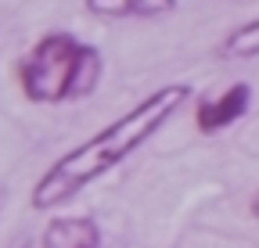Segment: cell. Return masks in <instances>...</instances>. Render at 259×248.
I'll return each instance as SVG.
<instances>
[{
    "label": "cell",
    "mask_w": 259,
    "mask_h": 248,
    "mask_svg": "<svg viewBox=\"0 0 259 248\" xmlns=\"http://www.w3.org/2000/svg\"><path fill=\"white\" fill-rule=\"evenodd\" d=\"M187 101H191L187 83H166V86L151 90L134 108H126L119 119H112L105 130H97L72 151H65L61 159H54L29 194L32 209H58L69 198H76L83 187H90L94 180L112 173L137 147H144Z\"/></svg>",
    "instance_id": "6da1fadb"
},
{
    "label": "cell",
    "mask_w": 259,
    "mask_h": 248,
    "mask_svg": "<svg viewBox=\"0 0 259 248\" xmlns=\"http://www.w3.org/2000/svg\"><path fill=\"white\" fill-rule=\"evenodd\" d=\"M105 61L101 51L76 40L65 29L40 36L22 58H18V86L25 101L32 105H65L94 94V86L101 83Z\"/></svg>",
    "instance_id": "7a4b0ae2"
},
{
    "label": "cell",
    "mask_w": 259,
    "mask_h": 248,
    "mask_svg": "<svg viewBox=\"0 0 259 248\" xmlns=\"http://www.w3.org/2000/svg\"><path fill=\"white\" fill-rule=\"evenodd\" d=\"M252 105V86L248 83H234L227 86L220 97H198V105H194V126H198V133H220L227 126H234V122L248 112Z\"/></svg>",
    "instance_id": "3957f363"
},
{
    "label": "cell",
    "mask_w": 259,
    "mask_h": 248,
    "mask_svg": "<svg viewBox=\"0 0 259 248\" xmlns=\"http://www.w3.org/2000/svg\"><path fill=\"white\" fill-rule=\"evenodd\" d=\"M101 227L94 216H54L44 227L40 248H101Z\"/></svg>",
    "instance_id": "277c9868"
},
{
    "label": "cell",
    "mask_w": 259,
    "mask_h": 248,
    "mask_svg": "<svg viewBox=\"0 0 259 248\" xmlns=\"http://www.w3.org/2000/svg\"><path fill=\"white\" fill-rule=\"evenodd\" d=\"M97 18H158L177 11V0H83Z\"/></svg>",
    "instance_id": "5b68a950"
},
{
    "label": "cell",
    "mask_w": 259,
    "mask_h": 248,
    "mask_svg": "<svg viewBox=\"0 0 259 248\" xmlns=\"http://www.w3.org/2000/svg\"><path fill=\"white\" fill-rule=\"evenodd\" d=\"M220 54L231 58V61H238V58H259V18L231 29V33L223 36V43H220Z\"/></svg>",
    "instance_id": "8992f818"
},
{
    "label": "cell",
    "mask_w": 259,
    "mask_h": 248,
    "mask_svg": "<svg viewBox=\"0 0 259 248\" xmlns=\"http://www.w3.org/2000/svg\"><path fill=\"white\" fill-rule=\"evenodd\" d=\"M255 212H259V202H255Z\"/></svg>",
    "instance_id": "52a82bcc"
}]
</instances>
